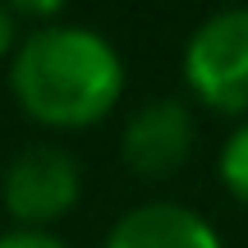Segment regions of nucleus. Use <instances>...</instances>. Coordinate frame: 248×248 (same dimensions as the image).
I'll return each mask as SVG.
<instances>
[{
  "label": "nucleus",
  "mask_w": 248,
  "mask_h": 248,
  "mask_svg": "<svg viewBox=\"0 0 248 248\" xmlns=\"http://www.w3.org/2000/svg\"><path fill=\"white\" fill-rule=\"evenodd\" d=\"M9 88L18 106L46 129H88L115 110L124 92V64L101 32L46 23L14 46Z\"/></svg>",
  "instance_id": "1"
},
{
  "label": "nucleus",
  "mask_w": 248,
  "mask_h": 248,
  "mask_svg": "<svg viewBox=\"0 0 248 248\" xmlns=\"http://www.w3.org/2000/svg\"><path fill=\"white\" fill-rule=\"evenodd\" d=\"M184 83L207 110L248 120V9H221L188 37Z\"/></svg>",
  "instance_id": "2"
},
{
  "label": "nucleus",
  "mask_w": 248,
  "mask_h": 248,
  "mask_svg": "<svg viewBox=\"0 0 248 248\" xmlns=\"http://www.w3.org/2000/svg\"><path fill=\"white\" fill-rule=\"evenodd\" d=\"M78 193H83L78 161L51 142L23 147L0 175V202L18 221V230H42L46 221L69 212L78 202Z\"/></svg>",
  "instance_id": "3"
},
{
  "label": "nucleus",
  "mask_w": 248,
  "mask_h": 248,
  "mask_svg": "<svg viewBox=\"0 0 248 248\" xmlns=\"http://www.w3.org/2000/svg\"><path fill=\"white\" fill-rule=\"evenodd\" d=\"M193 133H198L193 110L175 97H161L129 115V124L120 133V156L138 179H166L188 161Z\"/></svg>",
  "instance_id": "4"
},
{
  "label": "nucleus",
  "mask_w": 248,
  "mask_h": 248,
  "mask_svg": "<svg viewBox=\"0 0 248 248\" xmlns=\"http://www.w3.org/2000/svg\"><path fill=\"white\" fill-rule=\"evenodd\" d=\"M106 248H221V234L179 202H142L115 221Z\"/></svg>",
  "instance_id": "5"
},
{
  "label": "nucleus",
  "mask_w": 248,
  "mask_h": 248,
  "mask_svg": "<svg viewBox=\"0 0 248 248\" xmlns=\"http://www.w3.org/2000/svg\"><path fill=\"white\" fill-rule=\"evenodd\" d=\"M216 170H221V184L230 188L239 202H248V120L230 133V138H225Z\"/></svg>",
  "instance_id": "6"
},
{
  "label": "nucleus",
  "mask_w": 248,
  "mask_h": 248,
  "mask_svg": "<svg viewBox=\"0 0 248 248\" xmlns=\"http://www.w3.org/2000/svg\"><path fill=\"white\" fill-rule=\"evenodd\" d=\"M0 248H69V244H60L51 230H5L0 234Z\"/></svg>",
  "instance_id": "7"
},
{
  "label": "nucleus",
  "mask_w": 248,
  "mask_h": 248,
  "mask_svg": "<svg viewBox=\"0 0 248 248\" xmlns=\"http://www.w3.org/2000/svg\"><path fill=\"white\" fill-rule=\"evenodd\" d=\"M14 42H23V37H18V18H14L9 5H0V60L14 51Z\"/></svg>",
  "instance_id": "8"
}]
</instances>
